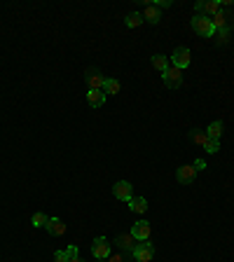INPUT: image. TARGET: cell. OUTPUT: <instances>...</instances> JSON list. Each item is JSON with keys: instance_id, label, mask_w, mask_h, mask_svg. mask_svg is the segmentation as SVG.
I'll use <instances>...</instances> for the list:
<instances>
[{"instance_id": "cell-1", "label": "cell", "mask_w": 234, "mask_h": 262, "mask_svg": "<svg viewBox=\"0 0 234 262\" xmlns=\"http://www.w3.org/2000/svg\"><path fill=\"white\" fill-rule=\"evenodd\" d=\"M190 24H192L194 33H199L201 38H213V35H215L213 24H211V19H208V17H204V14H194Z\"/></svg>"}, {"instance_id": "cell-2", "label": "cell", "mask_w": 234, "mask_h": 262, "mask_svg": "<svg viewBox=\"0 0 234 262\" xmlns=\"http://www.w3.org/2000/svg\"><path fill=\"white\" fill-rule=\"evenodd\" d=\"M131 257H134L136 262H150L154 257V246L150 241L136 243V248L131 250Z\"/></svg>"}, {"instance_id": "cell-3", "label": "cell", "mask_w": 234, "mask_h": 262, "mask_svg": "<svg viewBox=\"0 0 234 262\" xmlns=\"http://www.w3.org/2000/svg\"><path fill=\"white\" fill-rule=\"evenodd\" d=\"M92 255L96 260H108L110 257V243H108L106 236H96L92 241Z\"/></svg>"}, {"instance_id": "cell-4", "label": "cell", "mask_w": 234, "mask_h": 262, "mask_svg": "<svg viewBox=\"0 0 234 262\" xmlns=\"http://www.w3.org/2000/svg\"><path fill=\"white\" fill-rule=\"evenodd\" d=\"M171 66H176V68H181V70H185L187 66H192V52L187 47H176L174 49V56H171Z\"/></svg>"}, {"instance_id": "cell-5", "label": "cell", "mask_w": 234, "mask_h": 262, "mask_svg": "<svg viewBox=\"0 0 234 262\" xmlns=\"http://www.w3.org/2000/svg\"><path fill=\"white\" fill-rule=\"evenodd\" d=\"M113 195H115V199H120V202H131V199H134V188H131L129 181H117L113 185Z\"/></svg>"}, {"instance_id": "cell-6", "label": "cell", "mask_w": 234, "mask_h": 262, "mask_svg": "<svg viewBox=\"0 0 234 262\" xmlns=\"http://www.w3.org/2000/svg\"><path fill=\"white\" fill-rule=\"evenodd\" d=\"M220 10H222V7H220V3H218V0H206V3H204V0H199V3H194V12L204 14V17H208V19H211V17H215Z\"/></svg>"}, {"instance_id": "cell-7", "label": "cell", "mask_w": 234, "mask_h": 262, "mask_svg": "<svg viewBox=\"0 0 234 262\" xmlns=\"http://www.w3.org/2000/svg\"><path fill=\"white\" fill-rule=\"evenodd\" d=\"M162 77H164V84H167L169 89H178L183 84V70L176 66H169L167 73L162 75Z\"/></svg>"}, {"instance_id": "cell-8", "label": "cell", "mask_w": 234, "mask_h": 262, "mask_svg": "<svg viewBox=\"0 0 234 262\" xmlns=\"http://www.w3.org/2000/svg\"><path fill=\"white\" fill-rule=\"evenodd\" d=\"M85 82H87L89 89H103V84H106V75L101 73V70H96V68H89L87 73H85Z\"/></svg>"}, {"instance_id": "cell-9", "label": "cell", "mask_w": 234, "mask_h": 262, "mask_svg": "<svg viewBox=\"0 0 234 262\" xmlns=\"http://www.w3.org/2000/svg\"><path fill=\"white\" fill-rule=\"evenodd\" d=\"M150 232H152L150 222H147V220H138L134 227H131V232H129V234L134 236L136 241H147V239H150Z\"/></svg>"}, {"instance_id": "cell-10", "label": "cell", "mask_w": 234, "mask_h": 262, "mask_svg": "<svg viewBox=\"0 0 234 262\" xmlns=\"http://www.w3.org/2000/svg\"><path fill=\"white\" fill-rule=\"evenodd\" d=\"M197 173H199V171L187 164V166H181L178 171H176V181L181 183V185H192L194 178H197Z\"/></svg>"}, {"instance_id": "cell-11", "label": "cell", "mask_w": 234, "mask_h": 262, "mask_svg": "<svg viewBox=\"0 0 234 262\" xmlns=\"http://www.w3.org/2000/svg\"><path fill=\"white\" fill-rule=\"evenodd\" d=\"M143 21L157 26V24L162 21V10L157 5H152V3H145V10H143Z\"/></svg>"}, {"instance_id": "cell-12", "label": "cell", "mask_w": 234, "mask_h": 262, "mask_svg": "<svg viewBox=\"0 0 234 262\" xmlns=\"http://www.w3.org/2000/svg\"><path fill=\"white\" fill-rule=\"evenodd\" d=\"M115 243H117V248H120L122 253H129V255H131V250L136 248V239L131 234H117L115 236Z\"/></svg>"}, {"instance_id": "cell-13", "label": "cell", "mask_w": 234, "mask_h": 262, "mask_svg": "<svg viewBox=\"0 0 234 262\" xmlns=\"http://www.w3.org/2000/svg\"><path fill=\"white\" fill-rule=\"evenodd\" d=\"M45 229H47V232H49L52 236L66 234V225H63V220H61V218H49V222L45 225Z\"/></svg>"}, {"instance_id": "cell-14", "label": "cell", "mask_w": 234, "mask_h": 262, "mask_svg": "<svg viewBox=\"0 0 234 262\" xmlns=\"http://www.w3.org/2000/svg\"><path fill=\"white\" fill-rule=\"evenodd\" d=\"M87 101L92 108H101L106 103V92L103 89H89L87 92Z\"/></svg>"}, {"instance_id": "cell-15", "label": "cell", "mask_w": 234, "mask_h": 262, "mask_svg": "<svg viewBox=\"0 0 234 262\" xmlns=\"http://www.w3.org/2000/svg\"><path fill=\"white\" fill-rule=\"evenodd\" d=\"M211 24H213L215 31H220V28L232 26V21H229V14L225 12V10H220V12L215 14V17H211Z\"/></svg>"}, {"instance_id": "cell-16", "label": "cell", "mask_w": 234, "mask_h": 262, "mask_svg": "<svg viewBox=\"0 0 234 262\" xmlns=\"http://www.w3.org/2000/svg\"><path fill=\"white\" fill-rule=\"evenodd\" d=\"M150 63H152V68L154 70H160L162 75L167 73V68L171 66V63H169V56H164V54H154L152 59H150Z\"/></svg>"}, {"instance_id": "cell-17", "label": "cell", "mask_w": 234, "mask_h": 262, "mask_svg": "<svg viewBox=\"0 0 234 262\" xmlns=\"http://www.w3.org/2000/svg\"><path fill=\"white\" fill-rule=\"evenodd\" d=\"M222 129H225V124H222L220 120H215V122H211V124L206 127V136H208V138H215V141H218V138L222 136Z\"/></svg>"}, {"instance_id": "cell-18", "label": "cell", "mask_w": 234, "mask_h": 262, "mask_svg": "<svg viewBox=\"0 0 234 262\" xmlns=\"http://www.w3.org/2000/svg\"><path fill=\"white\" fill-rule=\"evenodd\" d=\"M190 141H192L194 145L204 148V145H206V141H208V136H206V131H201V129H192V131H190Z\"/></svg>"}, {"instance_id": "cell-19", "label": "cell", "mask_w": 234, "mask_h": 262, "mask_svg": "<svg viewBox=\"0 0 234 262\" xmlns=\"http://www.w3.org/2000/svg\"><path fill=\"white\" fill-rule=\"evenodd\" d=\"M129 209L134 211V213H145V211H147V202H145V197H134V199L129 202Z\"/></svg>"}, {"instance_id": "cell-20", "label": "cell", "mask_w": 234, "mask_h": 262, "mask_svg": "<svg viewBox=\"0 0 234 262\" xmlns=\"http://www.w3.org/2000/svg\"><path fill=\"white\" fill-rule=\"evenodd\" d=\"M232 31H234V24H232V26H227V28H220V31H215V35H213L215 42H218V45H227Z\"/></svg>"}, {"instance_id": "cell-21", "label": "cell", "mask_w": 234, "mask_h": 262, "mask_svg": "<svg viewBox=\"0 0 234 262\" xmlns=\"http://www.w3.org/2000/svg\"><path fill=\"white\" fill-rule=\"evenodd\" d=\"M124 24H127L129 28H138L140 24H143V14H138V12H129L127 17H124Z\"/></svg>"}, {"instance_id": "cell-22", "label": "cell", "mask_w": 234, "mask_h": 262, "mask_svg": "<svg viewBox=\"0 0 234 262\" xmlns=\"http://www.w3.org/2000/svg\"><path fill=\"white\" fill-rule=\"evenodd\" d=\"M103 92L108 94H120V82L113 80V77H106V84H103Z\"/></svg>"}, {"instance_id": "cell-23", "label": "cell", "mask_w": 234, "mask_h": 262, "mask_svg": "<svg viewBox=\"0 0 234 262\" xmlns=\"http://www.w3.org/2000/svg\"><path fill=\"white\" fill-rule=\"evenodd\" d=\"M47 222H49V218H47L45 213H40V211L33 213V218H31V225H33V227H45Z\"/></svg>"}, {"instance_id": "cell-24", "label": "cell", "mask_w": 234, "mask_h": 262, "mask_svg": "<svg viewBox=\"0 0 234 262\" xmlns=\"http://www.w3.org/2000/svg\"><path fill=\"white\" fill-rule=\"evenodd\" d=\"M204 150H206L208 155H215V152H220V143L215 141V138H208L206 145H204Z\"/></svg>"}, {"instance_id": "cell-25", "label": "cell", "mask_w": 234, "mask_h": 262, "mask_svg": "<svg viewBox=\"0 0 234 262\" xmlns=\"http://www.w3.org/2000/svg\"><path fill=\"white\" fill-rule=\"evenodd\" d=\"M70 260V250H56V253H54V262H68Z\"/></svg>"}, {"instance_id": "cell-26", "label": "cell", "mask_w": 234, "mask_h": 262, "mask_svg": "<svg viewBox=\"0 0 234 262\" xmlns=\"http://www.w3.org/2000/svg\"><path fill=\"white\" fill-rule=\"evenodd\" d=\"M68 250H70V260H68V262H85L80 257V250H77V246H68Z\"/></svg>"}, {"instance_id": "cell-27", "label": "cell", "mask_w": 234, "mask_h": 262, "mask_svg": "<svg viewBox=\"0 0 234 262\" xmlns=\"http://www.w3.org/2000/svg\"><path fill=\"white\" fill-rule=\"evenodd\" d=\"M106 262H127V255H124V253H110V257H108Z\"/></svg>"}, {"instance_id": "cell-28", "label": "cell", "mask_w": 234, "mask_h": 262, "mask_svg": "<svg viewBox=\"0 0 234 262\" xmlns=\"http://www.w3.org/2000/svg\"><path fill=\"white\" fill-rule=\"evenodd\" d=\"M192 166L197 168V171H204V168H206V161H204V159H197V161L192 164Z\"/></svg>"}, {"instance_id": "cell-29", "label": "cell", "mask_w": 234, "mask_h": 262, "mask_svg": "<svg viewBox=\"0 0 234 262\" xmlns=\"http://www.w3.org/2000/svg\"><path fill=\"white\" fill-rule=\"evenodd\" d=\"M96 262H106V260H96Z\"/></svg>"}]
</instances>
